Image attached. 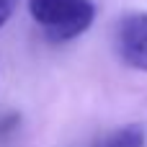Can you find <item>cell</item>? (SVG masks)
<instances>
[{
  "label": "cell",
  "instance_id": "6da1fadb",
  "mask_svg": "<svg viewBox=\"0 0 147 147\" xmlns=\"http://www.w3.org/2000/svg\"><path fill=\"white\" fill-rule=\"evenodd\" d=\"M28 13L52 41H70L90 28L96 5L93 0H28Z\"/></svg>",
  "mask_w": 147,
  "mask_h": 147
},
{
  "label": "cell",
  "instance_id": "7a4b0ae2",
  "mask_svg": "<svg viewBox=\"0 0 147 147\" xmlns=\"http://www.w3.org/2000/svg\"><path fill=\"white\" fill-rule=\"evenodd\" d=\"M119 54L129 67L147 70V13H137L121 21Z\"/></svg>",
  "mask_w": 147,
  "mask_h": 147
},
{
  "label": "cell",
  "instance_id": "3957f363",
  "mask_svg": "<svg viewBox=\"0 0 147 147\" xmlns=\"http://www.w3.org/2000/svg\"><path fill=\"white\" fill-rule=\"evenodd\" d=\"M145 145V129L140 124L119 127L109 134H103L93 147H142Z\"/></svg>",
  "mask_w": 147,
  "mask_h": 147
},
{
  "label": "cell",
  "instance_id": "277c9868",
  "mask_svg": "<svg viewBox=\"0 0 147 147\" xmlns=\"http://www.w3.org/2000/svg\"><path fill=\"white\" fill-rule=\"evenodd\" d=\"M10 13H13V0H0V26H5Z\"/></svg>",
  "mask_w": 147,
  "mask_h": 147
}]
</instances>
